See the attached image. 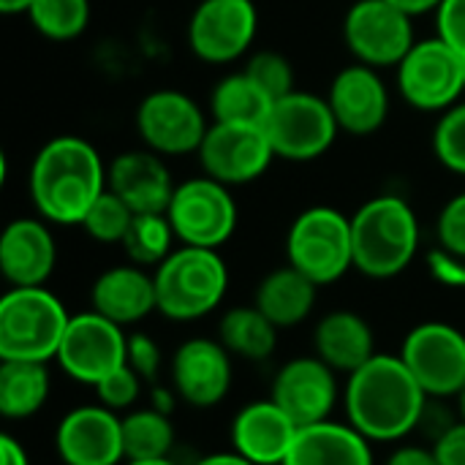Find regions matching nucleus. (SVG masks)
<instances>
[{
    "instance_id": "nucleus-22",
    "label": "nucleus",
    "mask_w": 465,
    "mask_h": 465,
    "mask_svg": "<svg viewBox=\"0 0 465 465\" xmlns=\"http://www.w3.org/2000/svg\"><path fill=\"white\" fill-rule=\"evenodd\" d=\"M57 264V242L44 218H16L0 237V272L8 286H46Z\"/></svg>"
},
{
    "instance_id": "nucleus-21",
    "label": "nucleus",
    "mask_w": 465,
    "mask_h": 465,
    "mask_svg": "<svg viewBox=\"0 0 465 465\" xmlns=\"http://www.w3.org/2000/svg\"><path fill=\"white\" fill-rule=\"evenodd\" d=\"M106 188L117 193L139 215V213H166L177 183L172 180L163 155L142 147V150H125L112 158L106 169Z\"/></svg>"
},
{
    "instance_id": "nucleus-43",
    "label": "nucleus",
    "mask_w": 465,
    "mask_h": 465,
    "mask_svg": "<svg viewBox=\"0 0 465 465\" xmlns=\"http://www.w3.org/2000/svg\"><path fill=\"white\" fill-rule=\"evenodd\" d=\"M0 465H30V455L14 436H0Z\"/></svg>"
},
{
    "instance_id": "nucleus-25",
    "label": "nucleus",
    "mask_w": 465,
    "mask_h": 465,
    "mask_svg": "<svg viewBox=\"0 0 465 465\" xmlns=\"http://www.w3.org/2000/svg\"><path fill=\"white\" fill-rule=\"evenodd\" d=\"M283 465H373L371 441L349 422H319L300 428Z\"/></svg>"
},
{
    "instance_id": "nucleus-42",
    "label": "nucleus",
    "mask_w": 465,
    "mask_h": 465,
    "mask_svg": "<svg viewBox=\"0 0 465 465\" xmlns=\"http://www.w3.org/2000/svg\"><path fill=\"white\" fill-rule=\"evenodd\" d=\"M384 465H439L436 460V452L433 447H425V444H403L398 447Z\"/></svg>"
},
{
    "instance_id": "nucleus-24",
    "label": "nucleus",
    "mask_w": 465,
    "mask_h": 465,
    "mask_svg": "<svg viewBox=\"0 0 465 465\" xmlns=\"http://www.w3.org/2000/svg\"><path fill=\"white\" fill-rule=\"evenodd\" d=\"M313 354L322 357L332 371L351 376L379 354L376 332L357 311H330L313 327Z\"/></svg>"
},
{
    "instance_id": "nucleus-30",
    "label": "nucleus",
    "mask_w": 465,
    "mask_h": 465,
    "mask_svg": "<svg viewBox=\"0 0 465 465\" xmlns=\"http://www.w3.org/2000/svg\"><path fill=\"white\" fill-rule=\"evenodd\" d=\"M174 425L169 414L147 409H131L123 417V447L128 460H153L169 458L174 450Z\"/></svg>"
},
{
    "instance_id": "nucleus-7",
    "label": "nucleus",
    "mask_w": 465,
    "mask_h": 465,
    "mask_svg": "<svg viewBox=\"0 0 465 465\" xmlns=\"http://www.w3.org/2000/svg\"><path fill=\"white\" fill-rule=\"evenodd\" d=\"M264 131L270 136L275 158L294 163L322 158L341 134L330 101L305 90H294L278 98L270 109Z\"/></svg>"
},
{
    "instance_id": "nucleus-40",
    "label": "nucleus",
    "mask_w": 465,
    "mask_h": 465,
    "mask_svg": "<svg viewBox=\"0 0 465 465\" xmlns=\"http://www.w3.org/2000/svg\"><path fill=\"white\" fill-rule=\"evenodd\" d=\"M436 35L465 57V0H444L439 5Z\"/></svg>"
},
{
    "instance_id": "nucleus-8",
    "label": "nucleus",
    "mask_w": 465,
    "mask_h": 465,
    "mask_svg": "<svg viewBox=\"0 0 465 465\" xmlns=\"http://www.w3.org/2000/svg\"><path fill=\"white\" fill-rule=\"evenodd\" d=\"M166 215L174 226L180 245L213 248V251H218L223 242L232 240L240 218L229 185L207 174L177 183Z\"/></svg>"
},
{
    "instance_id": "nucleus-6",
    "label": "nucleus",
    "mask_w": 465,
    "mask_h": 465,
    "mask_svg": "<svg viewBox=\"0 0 465 465\" xmlns=\"http://www.w3.org/2000/svg\"><path fill=\"white\" fill-rule=\"evenodd\" d=\"M286 264L316 286H330L354 270L351 218L335 207L316 204L302 210L286 234Z\"/></svg>"
},
{
    "instance_id": "nucleus-15",
    "label": "nucleus",
    "mask_w": 465,
    "mask_h": 465,
    "mask_svg": "<svg viewBox=\"0 0 465 465\" xmlns=\"http://www.w3.org/2000/svg\"><path fill=\"white\" fill-rule=\"evenodd\" d=\"M259 33L253 0H202L188 19L191 52L213 65L240 60Z\"/></svg>"
},
{
    "instance_id": "nucleus-39",
    "label": "nucleus",
    "mask_w": 465,
    "mask_h": 465,
    "mask_svg": "<svg viewBox=\"0 0 465 465\" xmlns=\"http://www.w3.org/2000/svg\"><path fill=\"white\" fill-rule=\"evenodd\" d=\"M428 272L430 278L444 286V289H455V292H465V256H458L447 248H433L425 256Z\"/></svg>"
},
{
    "instance_id": "nucleus-26",
    "label": "nucleus",
    "mask_w": 465,
    "mask_h": 465,
    "mask_svg": "<svg viewBox=\"0 0 465 465\" xmlns=\"http://www.w3.org/2000/svg\"><path fill=\"white\" fill-rule=\"evenodd\" d=\"M316 292H319V286L311 278H305L292 264H283L259 281L253 305L278 330H292V327H300L313 313Z\"/></svg>"
},
{
    "instance_id": "nucleus-18",
    "label": "nucleus",
    "mask_w": 465,
    "mask_h": 465,
    "mask_svg": "<svg viewBox=\"0 0 465 465\" xmlns=\"http://www.w3.org/2000/svg\"><path fill=\"white\" fill-rule=\"evenodd\" d=\"M232 354L218 338H191L172 357V387L193 409H215L226 401L234 379Z\"/></svg>"
},
{
    "instance_id": "nucleus-28",
    "label": "nucleus",
    "mask_w": 465,
    "mask_h": 465,
    "mask_svg": "<svg viewBox=\"0 0 465 465\" xmlns=\"http://www.w3.org/2000/svg\"><path fill=\"white\" fill-rule=\"evenodd\" d=\"M52 392L46 362H0V414L5 420L35 417Z\"/></svg>"
},
{
    "instance_id": "nucleus-38",
    "label": "nucleus",
    "mask_w": 465,
    "mask_h": 465,
    "mask_svg": "<svg viewBox=\"0 0 465 465\" xmlns=\"http://www.w3.org/2000/svg\"><path fill=\"white\" fill-rule=\"evenodd\" d=\"M436 234H439V245L458 253V256H465V191L452 196L439 218H436Z\"/></svg>"
},
{
    "instance_id": "nucleus-36",
    "label": "nucleus",
    "mask_w": 465,
    "mask_h": 465,
    "mask_svg": "<svg viewBox=\"0 0 465 465\" xmlns=\"http://www.w3.org/2000/svg\"><path fill=\"white\" fill-rule=\"evenodd\" d=\"M142 384L144 381L128 365H123L112 376H106L101 384H95L93 390H95V398L101 406H106L112 411H128L142 398Z\"/></svg>"
},
{
    "instance_id": "nucleus-47",
    "label": "nucleus",
    "mask_w": 465,
    "mask_h": 465,
    "mask_svg": "<svg viewBox=\"0 0 465 465\" xmlns=\"http://www.w3.org/2000/svg\"><path fill=\"white\" fill-rule=\"evenodd\" d=\"M33 5V0H0V11L3 14H27V8Z\"/></svg>"
},
{
    "instance_id": "nucleus-3",
    "label": "nucleus",
    "mask_w": 465,
    "mask_h": 465,
    "mask_svg": "<svg viewBox=\"0 0 465 465\" xmlns=\"http://www.w3.org/2000/svg\"><path fill=\"white\" fill-rule=\"evenodd\" d=\"M354 270L373 281L398 278L420 251V218L395 193L368 199L351 215Z\"/></svg>"
},
{
    "instance_id": "nucleus-31",
    "label": "nucleus",
    "mask_w": 465,
    "mask_h": 465,
    "mask_svg": "<svg viewBox=\"0 0 465 465\" xmlns=\"http://www.w3.org/2000/svg\"><path fill=\"white\" fill-rule=\"evenodd\" d=\"M177 234L166 213H139L134 215L125 240L120 242L125 259L136 267L155 270L177 248Z\"/></svg>"
},
{
    "instance_id": "nucleus-35",
    "label": "nucleus",
    "mask_w": 465,
    "mask_h": 465,
    "mask_svg": "<svg viewBox=\"0 0 465 465\" xmlns=\"http://www.w3.org/2000/svg\"><path fill=\"white\" fill-rule=\"evenodd\" d=\"M272 101H278V98H283V95H289V93H294L297 90V79H294V65L289 63V57L286 54H281V52H275V49H262V52H256L248 63H245V68H242Z\"/></svg>"
},
{
    "instance_id": "nucleus-50",
    "label": "nucleus",
    "mask_w": 465,
    "mask_h": 465,
    "mask_svg": "<svg viewBox=\"0 0 465 465\" xmlns=\"http://www.w3.org/2000/svg\"><path fill=\"white\" fill-rule=\"evenodd\" d=\"M463 68H465V57H463Z\"/></svg>"
},
{
    "instance_id": "nucleus-19",
    "label": "nucleus",
    "mask_w": 465,
    "mask_h": 465,
    "mask_svg": "<svg viewBox=\"0 0 465 465\" xmlns=\"http://www.w3.org/2000/svg\"><path fill=\"white\" fill-rule=\"evenodd\" d=\"M327 101L338 128L351 136H373L390 117V90L379 68L362 63L346 65L335 74Z\"/></svg>"
},
{
    "instance_id": "nucleus-5",
    "label": "nucleus",
    "mask_w": 465,
    "mask_h": 465,
    "mask_svg": "<svg viewBox=\"0 0 465 465\" xmlns=\"http://www.w3.org/2000/svg\"><path fill=\"white\" fill-rule=\"evenodd\" d=\"M71 313L46 286H11L0 300V362L57 360Z\"/></svg>"
},
{
    "instance_id": "nucleus-41",
    "label": "nucleus",
    "mask_w": 465,
    "mask_h": 465,
    "mask_svg": "<svg viewBox=\"0 0 465 465\" xmlns=\"http://www.w3.org/2000/svg\"><path fill=\"white\" fill-rule=\"evenodd\" d=\"M439 465H465V422L450 428L436 444H433Z\"/></svg>"
},
{
    "instance_id": "nucleus-33",
    "label": "nucleus",
    "mask_w": 465,
    "mask_h": 465,
    "mask_svg": "<svg viewBox=\"0 0 465 465\" xmlns=\"http://www.w3.org/2000/svg\"><path fill=\"white\" fill-rule=\"evenodd\" d=\"M134 210L109 188L95 199V204L90 207V213L82 221V229L90 240L101 242V245H120L125 240V232L134 221Z\"/></svg>"
},
{
    "instance_id": "nucleus-46",
    "label": "nucleus",
    "mask_w": 465,
    "mask_h": 465,
    "mask_svg": "<svg viewBox=\"0 0 465 465\" xmlns=\"http://www.w3.org/2000/svg\"><path fill=\"white\" fill-rule=\"evenodd\" d=\"M193 465H253L251 460H245L242 455H237L234 450L232 452H213V455H204L199 458Z\"/></svg>"
},
{
    "instance_id": "nucleus-16",
    "label": "nucleus",
    "mask_w": 465,
    "mask_h": 465,
    "mask_svg": "<svg viewBox=\"0 0 465 465\" xmlns=\"http://www.w3.org/2000/svg\"><path fill=\"white\" fill-rule=\"evenodd\" d=\"M270 398L300 425L327 422L341 401L338 371H332L322 357H294L283 362L272 379Z\"/></svg>"
},
{
    "instance_id": "nucleus-34",
    "label": "nucleus",
    "mask_w": 465,
    "mask_h": 465,
    "mask_svg": "<svg viewBox=\"0 0 465 465\" xmlns=\"http://www.w3.org/2000/svg\"><path fill=\"white\" fill-rule=\"evenodd\" d=\"M433 153L444 169L465 177V101L441 112L433 131Z\"/></svg>"
},
{
    "instance_id": "nucleus-37",
    "label": "nucleus",
    "mask_w": 465,
    "mask_h": 465,
    "mask_svg": "<svg viewBox=\"0 0 465 465\" xmlns=\"http://www.w3.org/2000/svg\"><path fill=\"white\" fill-rule=\"evenodd\" d=\"M125 365L142 379V381H155L163 365L161 346L147 335V332H131L128 335V349H125Z\"/></svg>"
},
{
    "instance_id": "nucleus-9",
    "label": "nucleus",
    "mask_w": 465,
    "mask_h": 465,
    "mask_svg": "<svg viewBox=\"0 0 465 465\" xmlns=\"http://www.w3.org/2000/svg\"><path fill=\"white\" fill-rule=\"evenodd\" d=\"M403 101L420 112H447L465 93L463 57L439 35L417 41L395 65Z\"/></svg>"
},
{
    "instance_id": "nucleus-23",
    "label": "nucleus",
    "mask_w": 465,
    "mask_h": 465,
    "mask_svg": "<svg viewBox=\"0 0 465 465\" xmlns=\"http://www.w3.org/2000/svg\"><path fill=\"white\" fill-rule=\"evenodd\" d=\"M90 308L106 316L109 322L120 324L123 330L144 322L150 313L158 311L153 270L136 267L131 262L104 270L93 281Z\"/></svg>"
},
{
    "instance_id": "nucleus-12",
    "label": "nucleus",
    "mask_w": 465,
    "mask_h": 465,
    "mask_svg": "<svg viewBox=\"0 0 465 465\" xmlns=\"http://www.w3.org/2000/svg\"><path fill=\"white\" fill-rule=\"evenodd\" d=\"M343 41L354 60L362 65H398L417 44L414 16L390 0H357L343 16Z\"/></svg>"
},
{
    "instance_id": "nucleus-29",
    "label": "nucleus",
    "mask_w": 465,
    "mask_h": 465,
    "mask_svg": "<svg viewBox=\"0 0 465 465\" xmlns=\"http://www.w3.org/2000/svg\"><path fill=\"white\" fill-rule=\"evenodd\" d=\"M272 98L245 74L223 76L210 93L213 123H240V125H264L272 109Z\"/></svg>"
},
{
    "instance_id": "nucleus-10",
    "label": "nucleus",
    "mask_w": 465,
    "mask_h": 465,
    "mask_svg": "<svg viewBox=\"0 0 465 465\" xmlns=\"http://www.w3.org/2000/svg\"><path fill=\"white\" fill-rule=\"evenodd\" d=\"M401 360L433 401L458 398L465 387V332L447 322L417 324L401 346Z\"/></svg>"
},
{
    "instance_id": "nucleus-49",
    "label": "nucleus",
    "mask_w": 465,
    "mask_h": 465,
    "mask_svg": "<svg viewBox=\"0 0 465 465\" xmlns=\"http://www.w3.org/2000/svg\"><path fill=\"white\" fill-rule=\"evenodd\" d=\"M458 420L465 422V387H463V392L458 395Z\"/></svg>"
},
{
    "instance_id": "nucleus-45",
    "label": "nucleus",
    "mask_w": 465,
    "mask_h": 465,
    "mask_svg": "<svg viewBox=\"0 0 465 465\" xmlns=\"http://www.w3.org/2000/svg\"><path fill=\"white\" fill-rule=\"evenodd\" d=\"M390 3L406 11L409 16H422V14H436L444 0H390Z\"/></svg>"
},
{
    "instance_id": "nucleus-1",
    "label": "nucleus",
    "mask_w": 465,
    "mask_h": 465,
    "mask_svg": "<svg viewBox=\"0 0 465 465\" xmlns=\"http://www.w3.org/2000/svg\"><path fill=\"white\" fill-rule=\"evenodd\" d=\"M428 401V392L420 387L401 354H376L349 376L343 390L349 425L371 444L403 441L420 430Z\"/></svg>"
},
{
    "instance_id": "nucleus-48",
    "label": "nucleus",
    "mask_w": 465,
    "mask_h": 465,
    "mask_svg": "<svg viewBox=\"0 0 465 465\" xmlns=\"http://www.w3.org/2000/svg\"><path fill=\"white\" fill-rule=\"evenodd\" d=\"M125 465H180L177 460H172V455L169 458H153V460H128Z\"/></svg>"
},
{
    "instance_id": "nucleus-2",
    "label": "nucleus",
    "mask_w": 465,
    "mask_h": 465,
    "mask_svg": "<svg viewBox=\"0 0 465 465\" xmlns=\"http://www.w3.org/2000/svg\"><path fill=\"white\" fill-rule=\"evenodd\" d=\"M106 169L98 150L74 134L49 139L27 174L30 202L46 223L82 226L95 199L106 191Z\"/></svg>"
},
{
    "instance_id": "nucleus-14",
    "label": "nucleus",
    "mask_w": 465,
    "mask_h": 465,
    "mask_svg": "<svg viewBox=\"0 0 465 465\" xmlns=\"http://www.w3.org/2000/svg\"><path fill=\"white\" fill-rule=\"evenodd\" d=\"M202 174L223 185H248L259 180L275 161V150L264 125L210 123L199 147Z\"/></svg>"
},
{
    "instance_id": "nucleus-4",
    "label": "nucleus",
    "mask_w": 465,
    "mask_h": 465,
    "mask_svg": "<svg viewBox=\"0 0 465 465\" xmlns=\"http://www.w3.org/2000/svg\"><path fill=\"white\" fill-rule=\"evenodd\" d=\"M158 313L169 322H199L210 316L229 292V267L213 248L177 245L153 270Z\"/></svg>"
},
{
    "instance_id": "nucleus-11",
    "label": "nucleus",
    "mask_w": 465,
    "mask_h": 465,
    "mask_svg": "<svg viewBox=\"0 0 465 465\" xmlns=\"http://www.w3.org/2000/svg\"><path fill=\"white\" fill-rule=\"evenodd\" d=\"M125 330L90 308L71 316L54 362L71 381L95 387L125 365Z\"/></svg>"
},
{
    "instance_id": "nucleus-32",
    "label": "nucleus",
    "mask_w": 465,
    "mask_h": 465,
    "mask_svg": "<svg viewBox=\"0 0 465 465\" xmlns=\"http://www.w3.org/2000/svg\"><path fill=\"white\" fill-rule=\"evenodd\" d=\"M27 16L44 38L71 41L90 25V0H33Z\"/></svg>"
},
{
    "instance_id": "nucleus-20",
    "label": "nucleus",
    "mask_w": 465,
    "mask_h": 465,
    "mask_svg": "<svg viewBox=\"0 0 465 465\" xmlns=\"http://www.w3.org/2000/svg\"><path fill=\"white\" fill-rule=\"evenodd\" d=\"M297 433L300 425L272 398L245 403L229 428L232 450L253 465H283Z\"/></svg>"
},
{
    "instance_id": "nucleus-17",
    "label": "nucleus",
    "mask_w": 465,
    "mask_h": 465,
    "mask_svg": "<svg viewBox=\"0 0 465 465\" xmlns=\"http://www.w3.org/2000/svg\"><path fill=\"white\" fill-rule=\"evenodd\" d=\"M54 452L63 465L125 463L123 417L101 403L71 409L54 428Z\"/></svg>"
},
{
    "instance_id": "nucleus-27",
    "label": "nucleus",
    "mask_w": 465,
    "mask_h": 465,
    "mask_svg": "<svg viewBox=\"0 0 465 465\" xmlns=\"http://www.w3.org/2000/svg\"><path fill=\"white\" fill-rule=\"evenodd\" d=\"M278 332L281 330L256 305L229 308L218 322V341L232 357L245 362L270 360L278 349Z\"/></svg>"
},
{
    "instance_id": "nucleus-13",
    "label": "nucleus",
    "mask_w": 465,
    "mask_h": 465,
    "mask_svg": "<svg viewBox=\"0 0 465 465\" xmlns=\"http://www.w3.org/2000/svg\"><path fill=\"white\" fill-rule=\"evenodd\" d=\"M207 128L210 123L202 106L183 90H153L136 109V131L142 144L163 158L199 153Z\"/></svg>"
},
{
    "instance_id": "nucleus-44",
    "label": "nucleus",
    "mask_w": 465,
    "mask_h": 465,
    "mask_svg": "<svg viewBox=\"0 0 465 465\" xmlns=\"http://www.w3.org/2000/svg\"><path fill=\"white\" fill-rule=\"evenodd\" d=\"M177 392H174V387L169 384V387H163V384H155L153 390H150V406L155 409V411H161V414H169L172 417V411L177 409Z\"/></svg>"
}]
</instances>
